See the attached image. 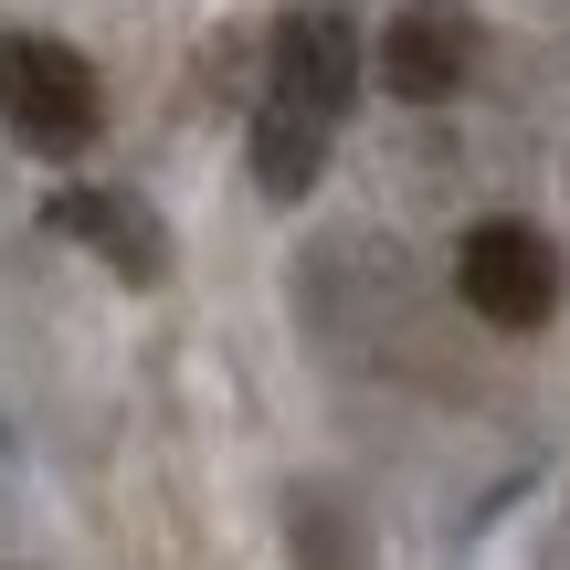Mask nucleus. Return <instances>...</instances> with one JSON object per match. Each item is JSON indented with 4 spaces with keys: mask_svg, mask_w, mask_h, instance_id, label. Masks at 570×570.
Wrapping results in <instances>:
<instances>
[{
    "mask_svg": "<svg viewBox=\"0 0 570 570\" xmlns=\"http://www.w3.org/2000/svg\"><path fill=\"white\" fill-rule=\"evenodd\" d=\"M0 127H11L21 148H42V159H75L106 127L96 63H85L75 42H53V32H11L0 42Z\"/></svg>",
    "mask_w": 570,
    "mask_h": 570,
    "instance_id": "f257e3e1",
    "label": "nucleus"
},
{
    "mask_svg": "<svg viewBox=\"0 0 570 570\" xmlns=\"http://www.w3.org/2000/svg\"><path fill=\"white\" fill-rule=\"evenodd\" d=\"M454 296L487 327H539L560 306V244L539 223H475L454 244Z\"/></svg>",
    "mask_w": 570,
    "mask_h": 570,
    "instance_id": "f03ea898",
    "label": "nucleus"
},
{
    "mask_svg": "<svg viewBox=\"0 0 570 570\" xmlns=\"http://www.w3.org/2000/svg\"><path fill=\"white\" fill-rule=\"evenodd\" d=\"M348 85H360V42H348V21L338 11H285L275 21V53H265V106L338 127Z\"/></svg>",
    "mask_w": 570,
    "mask_h": 570,
    "instance_id": "7ed1b4c3",
    "label": "nucleus"
},
{
    "mask_svg": "<svg viewBox=\"0 0 570 570\" xmlns=\"http://www.w3.org/2000/svg\"><path fill=\"white\" fill-rule=\"evenodd\" d=\"M465 75H475V11H454V0H412V11H391L381 85L402 106H444Z\"/></svg>",
    "mask_w": 570,
    "mask_h": 570,
    "instance_id": "20e7f679",
    "label": "nucleus"
},
{
    "mask_svg": "<svg viewBox=\"0 0 570 570\" xmlns=\"http://www.w3.org/2000/svg\"><path fill=\"white\" fill-rule=\"evenodd\" d=\"M317 159H327V127L317 117H285V106L254 117V180H265L275 202H296V190L317 180Z\"/></svg>",
    "mask_w": 570,
    "mask_h": 570,
    "instance_id": "423d86ee",
    "label": "nucleus"
},
{
    "mask_svg": "<svg viewBox=\"0 0 570 570\" xmlns=\"http://www.w3.org/2000/svg\"><path fill=\"white\" fill-rule=\"evenodd\" d=\"M53 233H75V244H96L106 265H117V275H138V285H148V275L169 265L159 223H148V212L127 202V190H63V202H53Z\"/></svg>",
    "mask_w": 570,
    "mask_h": 570,
    "instance_id": "39448f33",
    "label": "nucleus"
}]
</instances>
